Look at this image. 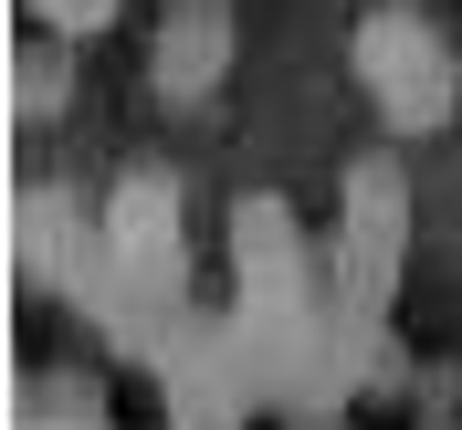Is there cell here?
<instances>
[{"label":"cell","mask_w":462,"mask_h":430,"mask_svg":"<svg viewBox=\"0 0 462 430\" xmlns=\"http://www.w3.org/2000/svg\"><path fill=\"white\" fill-rule=\"evenodd\" d=\"M106 242L126 262V284H179V189L137 169L116 189V210H106Z\"/></svg>","instance_id":"obj_2"},{"label":"cell","mask_w":462,"mask_h":430,"mask_svg":"<svg viewBox=\"0 0 462 430\" xmlns=\"http://www.w3.org/2000/svg\"><path fill=\"white\" fill-rule=\"evenodd\" d=\"M32 11H42L63 42H85V32H106V22H116V0H32Z\"/></svg>","instance_id":"obj_4"},{"label":"cell","mask_w":462,"mask_h":430,"mask_svg":"<svg viewBox=\"0 0 462 430\" xmlns=\"http://www.w3.org/2000/svg\"><path fill=\"white\" fill-rule=\"evenodd\" d=\"M357 85L378 95V115H389L400 137H431L462 105V63H452V42H441L410 0H378L368 22H357Z\"/></svg>","instance_id":"obj_1"},{"label":"cell","mask_w":462,"mask_h":430,"mask_svg":"<svg viewBox=\"0 0 462 430\" xmlns=\"http://www.w3.org/2000/svg\"><path fill=\"white\" fill-rule=\"evenodd\" d=\"M221 53H231V22H221V0H179L169 22H158V53H147V85L158 95H210L221 85Z\"/></svg>","instance_id":"obj_3"}]
</instances>
